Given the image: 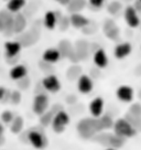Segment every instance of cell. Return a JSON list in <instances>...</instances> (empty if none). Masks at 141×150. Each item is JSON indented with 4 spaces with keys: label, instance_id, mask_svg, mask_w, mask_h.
I'll return each instance as SVG.
<instances>
[{
    "label": "cell",
    "instance_id": "cell-1",
    "mask_svg": "<svg viewBox=\"0 0 141 150\" xmlns=\"http://www.w3.org/2000/svg\"><path fill=\"white\" fill-rule=\"evenodd\" d=\"M103 130L99 117L84 118L77 124V131L80 136L84 139H90Z\"/></svg>",
    "mask_w": 141,
    "mask_h": 150
},
{
    "label": "cell",
    "instance_id": "cell-26",
    "mask_svg": "<svg viewBox=\"0 0 141 150\" xmlns=\"http://www.w3.org/2000/svg\"><path fill=\"white\" fill-rule=\"evenodd\" d=\"M80 72H82V69L80 66H72L67 71V77L70 81H74L80 76Z\"/></svg>",
    "mask_w": 141,
    "mask_h": 150
},
{
    "label": "cell",
    "instance_id": "cell-18",
    "mask_svg": "<svg viewBox=\"0 0 141 150\" xmlns=\"http://www.w3.org/2000/svg\"><path fill=\"white\" fill-rule=\"evenodd\" d=\"M62 109H63V107H62L61 105L56 104V105H54V107L52 108L50 112H43L42 115H40V116H41V118H40V122H41V124H42L43 126H47V125H50V124L52 122V119H53V117H54V115H55L57 112L62 110Z\"/></svg>",
    "mask_w": 141,
    "mask_h": 150
},
{
    "label": "cell",
    "instance_id": "cell-17",
    "mask_svg": "<svg viewBox=\"0 0 141 150\" xmlns=\"http://www.w3.org/2000/svg\"><path fill=\"white\" fill-rule=\"evenodd\" d=\"M28 74V70H27V67L22 64H17V65H14L9 72V75L10 77H11V80H14V81H19L21 79H23Z\"/></svg>",
    "mask_w": 141,
    "mask_h": 150
},
{
    "label": "cell",
    "instance_id": "cell-27",
    "mask_svg": "<svg viewBox=\"0 0 141 150\" xmlns=\"http://www.w3.org/2000/svg\"><path fill=\"white\" fill-rule=\"evenodd\" d=\"M99 120H100V125H102L103 130L104 129H109V128H111L114 126L113 119L109 117V116H107V115L99 117Z\"/></svg>",
    "mask_w": 141,
    "mask_h": 150
},
{
    "label": "cell",
    "instance_id": "cell-2",
    "mask_svg": "<svg viewBox=\"0 0 141 150\" xmlns=\"http://www.w3.org/2000/svg\"><path fill=\"white\" fill-rule=\"evenodd\" d=\"M114 130L115 134L123 138H131L136 136L137 130L126 120V118H120L114 124Z\"/></svg>",
    "mask_w": 141,
    "mask_h": 150
},
{
    "label": "cell",
    "instance_id": "cell-28",
    "mask_svg": "<svg viewBox=\"0 0 141 150\" xmlns=\"http://www.w3.org/2000/svg\"><path fill=\"white\" fill-rule=\"evenodd\" d=\"M109 137H110V134H99L94 137V140L103 146H109Z\"/></svg>",
    "mask_w": 141,
    "mask_h": 150
},
{
    "label": "cell",
    "instance_id": "cell-24",
    "mask_svg": "<svg viewBox=\"0 0 141 150\" xmlns=\"http://www.w3.org/2000/svg\"><path fill=\"white\" fill-rule=\"evenodd\" d=\"M125 118H126V120H127L137 131H141V117L132 116V115H130V114L128 112Z\"/></svg>",
    "mask_w": 141,
    "mask_h": 150
},
{
    "label": "cell",
    "instance_id": "cell-14",
    "mask_svg": "<svg viewBox=\"0 0 141 150\" xmlns=\"http://www.w3.org/2000/svg\"><path fill=\"white\" fill-rule=\"evenodd\" d=\"M12 28H13V33H22L27 28V19L23 14L20 12L13 14V23H12Z\"/></svg>",
    "mask_w": 141,
    "mask_h": 150
},
{
    "label": "cell",
    "instance_id": "cell-44",
    "mask_svg": "<svg viewBox=\"0 0 141 150\" xmlns=\"http://www.w3.org/2000/svg\"><path fill=\"white\" fill-rule=\"evenodd\" d=\"M137 1H139V2H140V4H141V0H137Z\"/></svg>",
    "mask_w": 141,
    "mask_h": 150
},
{
    "label": "cell",
    "instance_id": "cell-32",
    "mask_svg": "<svg viewBox=\"0 0 141 150\" xmlns=\"http://www.w3.org/2000/svg\"><path fill=\"white\" fill-rule=\"evenodd\" d=\"M13 119V114L10 110H5L1 112V122L5 124H10Z\"/></svg>",
    "mask_w": 141,
    "mask_h": 150
},
{
    "label": "cell",
    "instance_id": "cell-20",
    "mask_svg": "<svg viewBox=\"0 0 141 150\" xmlns=\"http://www.w3.org/2000/svg\"><path fill=\"white\" fill-rule=\"evenodd\" d=\"M27 5V0H8L7 1V10L11 13H18L23 9Z\"/></svg>",
    "mask_w": 141,
    "mask_h": 150
},
{
    "label": "cell",
    "instance_id": "cell-23",
    "mask_svg": "<svg viewBox=\"0 0 141 150\" xmlns=\"http://www.w3.org/2000/svg\"><path fill=\"white\" fill-rule=\"evenodd\" d=\"M11 126H10V129L13 134H19L20 131L22 130L23 128V118L20 117V116H17V117H13L12 122H10Z\"/></svg>",
    "mask_w": 141,
    "mask_h": 150
},
{
    "label": "cell",
    "instance_id": "cell-42",
    "mask_svg": "<svg viewBox=\"0 0 141 150\" xmlns=\"http://www.w3.org/2000/svg\"><path fill=\"white\" fill-rule=\"evenodd\" d=\"M139 97H140V99H141V89L139 91Z\"/></svg>",
    "mask_w": 141,
    "mask_h": 150
},
{
    "label": "cell",
    "instance_id": "cell-16",
    "mask_svg": "<svg viewBox=\"0 0 141 150\" xmlns=\"http://www.w3.org/2000/svg\"><path fill=\"white\" fill-rule=\"evenodd\" d=\"M59 16L56 12L54 11H47V13L44 14V19H43V24L47 30H54L56 24L59 23Z\"/></svg>",
    "mask_w": 141,
    "mask_h": 150
},
{
    "label": "cell",
    "instance_id": "cell-10",
    "mask_svg": "<svg viewBox=\"0 0 141 150\" xmlns=\"http://www.w3.org/2000/svg\"><path fill=\"white\" fill-rule=\"evenodd\" d=\"M77 80H78L77 87L82 94H88L93 91L94 84H93V81L88 75H80Z\"/></svg>",
    "mask_w": 141,
    "mask_h": 150
},
{
    "label": "cell",
    "instance_id": "cell-31",
    "mask_svg": "<svg viewBox=\"0 0 141 150\" xmlns=\"http://www.w3.org/2000/svg\"><path fill=\"white\" fill-rule=\"evenodd\" d=\"M105 34H106L109 39L115 40V39H117V38L119 37V29L117 28V25H115V27L110 28L109 30H107V31H105Z\"/></svg>",
    "mask_w": 141,
    "mask_h": 150
},
{
    "label": "cell",
    "instance_id": "cell-34",
    "mask_svg": "<svg viewBox=\"0 0 141 150\" xmlns=\"http://www.w3.org/2000/svg\"><path fill=\"white\" fill-rule=\"evenodd\" d=\"M90 5L93 7V8H96V9H99L102 8L105 4V0H88Z\"/></svg>",
    "mask_w": 141,
    "mask_h": 150
},
{
    "label": "cell",
    "instance_id": "cell-37",
    "mask_svg": "<svg viewBox=\"0 0 141 150\" xmlns=\"http://www.w3.org/2000/svg\"><path fill=\"white\" fill-rule=\"evenodd\" d=\"M6 93H7V91L5 89V87H1V86H0V100L4 99Z\"/></svg>",
    "mask_w": 141,
    "mask_h": 150
},
{
    "label": "cell",
    "instance_id": "cell-43",
    "mask_svg": "<svg viewBox=\"0 0 141 150\" xmlns=\"http://www.w3.org/2000/svg\"><path fill=\"white\" fill-rule=\"evenodd\" d=\"M106 150H116L115 148H108V149H106Z\"/></svg>",
    "mask_w": 141,
    "mask_h": 150
},
{
    "label": "cell",
    "instance_id": "cell-15",
    "mask_svg": "<svg viewBox=\"0 0 141 150\" xmlns=\"http://www.w3.org/2000/svg\"><path fill=\"white\" fill-rule=\"evenodd\" d=\"M60 59H61V53L59 51V49H55V47L47 49L42 54L43 61L47 62V63H50V64L56 63Z\"/></svg>",
    "mask_w": 141,
    "mask_h": 150
},
{
    "label": "cell",
    "instance_id": "cell-9",
    "mask_svg": "<svg viewBox=\"0 0 141 150\" xmlns=\"http://www.w3.org/2000/svg\"><path fill=\"white\" fill-rule=\"evenodd\" d=\"M68 20H70V23L76 29L86 28L90 24V20L86 18L84 14L80 13V12H73V13H70Z\"/></svg>",
    "mask_w": 141,
    "mask_h": 150
},
{
    "label": "cell",
    "instance_id": "cell-5",
    "mask_svg": "<svg viewBox=\"0 0 141 150\" xmlns=\"http://www.w3.org/2000/svg\"><path fill=\"white\" fill-rule=\"evenodd\" d=\"M123 17H125V20L130 28H138L140 25L141 20L139 18V14L132 6H127L125 8Z\"/></svg>",
    "mask_w": 141,
    "mask_h": 150
},
{
    "label": "cell",
    "instance_id": "cell-19",
    "mask_svg": "<svg viewBox=\"0 0 141 150\" xmlns=\"http://www.w3.org/2000/svg\"><path fill=\"white\" fill-rule=\"evenodd\" d=\"M90 110L94 117H100L104 110V100L100 97H96L92 100L90 105Z\"/></svg>",
    "mask_w": 141,
    "mask_h": 150
},
{
    "label": "cell",
    "instance_id": "cell-25",
    "mask_svg": "<svg viewBox=\"0 0 141 150\" xmlns=\"http://www.w3.org/2000/svg\"><path fill=\"white\" fill-rule=\"evenodd\" d=\"M59 51L61 53V57H68L73 49H72V45L67 41H62L60 42V45H59Z\"/></svg>",
    "mask_w": 141,
    "mask_h": 150
},
{
    "label": "cell",
    "instance_id": "cell-36",
    "mask_svg": "<svg viewBox=\"0 0 141 150\" xmlns=\"http://www.w3.org/2000/svg\"><path fill=\"white\" fill-rule=\"evenodd\" d=\"M132 7L137 10V12H141V4L139 1H136V4L132 6Z\"/></svg>",
    "mask_w": 141,
    "mask_h": 150
},
{
    "label": "cell",
    "instance_id": "cell-38",
    "mask_svg": "<svg viewBox=\"0 0 141 150\" xmlns=\"http://www.w3.org/2000/svg\"><path fill=\"white\" fill-rule=\"evenodd\" d=\"M76 102V97L74 96V95H72V96H68L67 97V103L68 104H73Z\"/></svg>",
    "mask_w": 141,
    "mask_h": 150
},
{
    "label": "cell",
    "instance_id": "cell-21",
    "mask_svg": "<svg viewBox=\"0 0 141 150\" xmlns=\"http://www.w3.org/2000/svg\"><path fill=\"white\" fill-rule=\"evenodd\" d=\"M85 5H86L85 0H70V2L67 4L66 7L68 11L73 13V12H80V10H83Z\"/></svg>",
    "mask_w": 141,
    "mask_h": 150
},
{
    "label": "cell",
    "instance_id": "cell-11",
    "mask_svg": "<svg viewBox=\"0 0 141 150\" xmlns=\"http://www.w3.org/2000/svg\"><path fill=\"white\" fill-rule=\"evenodd\" d=\"M132 51V47L129 42H122L119 43L116 45L115 50H114V54H115V57L118 59V60H122L125 57H127Z\"/></svg>",
    "mask_w": 141,
    "mask_h": 150
},
{
    "label": "cell",
    "instance_id": "cell-22",
    "mask_svg": "<svg viewBox=\"0 0 141 150\" xmlns=\"http://www.w3.org/2000/svg\"><path fill=\"white\" fill-rule=\"evenodd\" d=\"M125 139L126 138H123L121 136H118L116 134H110V137H109V146L111 148H115V149L120 148V147H122V146L125 145Z\"/></svg>",
    "mask_w": 141,
    "mask_h": 150
},
{
    "label": "cell",
    "instance_id": "cell-3",
    "mask_svg": "<svg viewBox=\"0 0 141 150\" xmlns=\"http://www.w3.org/2000/svg\"><path fill=\"white\" fill-rule=\"evenodd\" d=\"M68 122H70V116L67 115V112H65L62 109L54 115L51 124L53 127V130L57 134H61L64 131L65 127L68 125Z\"/></svg>",
    "mask_w": 141,
    "mask_h": 150
},
{
    "label": "cell",
    "instance_id": "cell-35",
    "mask_svg": "<svg viewBox=\"0 0 141 150\" xmlns=\"http://www.w3.org/2000/svg\"><path fill=\"white\" fill-rule=\"evenodd\" d=\"M18 85H19L22 89H27L29 87V85H30V81H29V79L25 76V77L18 81Z\"/></svg>",
    "mask_w": 141,
    "mask_h": 150
},
{
    "label": "cell",
    "instance_id": "cell-12",
    "mask_svg": "<svg viewBox=\"0 0 141 150\" xmlns=\"http://www.w3.org/2000/svg\"><path fill=\"white\" fill-rule=\"evenodd\" d=\"M117 97L123 103H130L133 98V89L128 85H121L117 89Z\"/></svg>",
    "mask_w": 141,
    "mask_h": 150
},
{
    "label": "cell",
    "instance_id": "cell-39",
    "mask_svg": "<svg viewBox=\"0 0 141 150\" xmlns=\"http://www.w3.org/2000/svg\"><path fill=\"white\" fill-rule=\"evenodd\" d=\"M55 1H57L62 6H67V4L70 2V0H55Z\"/></svg>",
    "mask_w": 141,
    "mask_h": 150
},
{
    "label": "cell",
    "instance_id": "cell-7",
    "mask_svg": "<svg viewBox=\"0 0 141 150\" xmlns=\"http://www.w3.org/2000/svg\"><path fill=\"white\" fill-rule=\"evenodd\" d=\"M42 86L43 88L51 92V93H57L61 89V83L55 75L50 74L45 76L42 80Z\"/></svg>",
    "mask_w": 141,
    "mask_h": 150
},
{
    "label": "cell",
    "instance_id": "cell-29",
    "mask_svg": "<svg viewBox=\"0 0 141 150\" xmlns=\"http://www.w3.org/2000/svg\"><path fill=\"white\" fill-rule=\"evenodd\" d=\"M129 114L132 115V116L141 117V104L139 103L132 104L131 106L129 107Z\"/></svg>",
    "mask_w": 141,
    "mask_h": 150
},
{
    "label": "cell",
    "instance_id": "cell-40",
    "mask_svg": "<svg viewBox=\"0 0 141 150\" xmlns=\"http://www.w3.org/2000/svg\"><path fill=\"white\" fill-rule=\"evenodd\" d=\"M4 131H5V128H4V125L0 122V137L4 135Z\"/></svg>",
    "mask_w": 141,
    "mask_h": 150
},
{
    "label": "cell",
    "instance_id": "cell-6",
    "mask_svg": "<svg viewBox=\"0 0 141 150\" xmlns=\"http://www.w3.org/2000/svg\"><path fill=\"white\" fill-rule=\"evenodd\" d=\"M47 107H49V97L47 95L43 93L35 95L32 105L33 112L37 115H42L43 112H45Z\"/></svg>",
    "mask_w": 141,
    "mask_h": 150
},
{
    "label": "cell",
    "instance_id": "cell-30",
    "mask_svg": "<svg viewBox=\"0 0 141 150\" xmlns=\"http://www.w3.org/2000/svg\"><path fill=\"white\" fill-rule=\"evenodd\" d=\"M122 6L121 4L119 2V1H113V2H110V5L108 6V12L111 14H115L119 12L120 10H121Z\"/></svg>",
    "mask_w": 141,
    "mask_h": 150
},
{
    "label": "cell",
    "instance_id": "cell-4",
    "mask_svg": "<svg viewBox=\"0 0 141 150\" xmlns=\"http://www.w3.org/2000/svg\"><path fill=\"white\" fill-rule=\"evenodd\" d=\"M28 140L37 149H43L47 145V139L42 131L31 130L28 132Z\"/></svg>",
    "mask_w": 141,
    "mask_h": 150
},
{
    "label": "cell",
    "instance_id": "cell-13",
    "mask_svg": "<svg viewBox=\"0 0 141 150\" xmlns=\"http://www.w3.org/2000/svg\"><path fill=\"white\" fill-rule=\"evenodd\" d=\"M93 60H94L95 65L99 69H105L108 65V56L106 54V52L104 51V49H100V47L94 52Z\"/></svg>",
    "mask_w": 141,
    "mask_h": 150
},
{
    "label": "cell",
    "instance_id": "cell-33",
    "mask_svg": "<svg viewBox=\"0 0 141 150\" xmlns=\"http://www.w3.org/2000/svg\"><path fill=\"white\" fill-rule=\"evenodd\" d=\"M10 102L12 104H19L20 102H21V94H20V92H18V91H13L12 93H11V95H10Z\"/></svg>",
    "mask_w": 141,
    "mask_h": 150
},
{
    "label": "cell",
    "instance_id": "cell-45",
    "mask_svg": "<svg viewBox=\"0 0 141 150\" xmlns=\"http://www.w3.org/2000/svg\"><path fill=\"white\" fill-rule=\"evenodd\" d=\"M6 1H8V0H6Z\"/></svg>",
    "mask_w": 141,
    "mask_h": 150
},
{
    "label": "cell",
    "instance_id": "cell-41",
    "mask_svg": "<svg viewBox=\"0 0 141 150\" xmlns=\"http://www.w3.org/2000/svg\"><path fill=\"white\" fill-rule=\"evenodd\" d=\"M4 30V22H2V20L0 18V31H2Z\"/></svg>",
    "mask_w": 141,
    "mask_h": 150
},
{
    "label": "cell",
    "instance_id": "cell-8",
    "mask_svg": "<svg viewBox=\"0 0 141 150\" xmlns=\"http://www.w3.org/2000/svg\"><path fill=\"white\" fill-rule=\"evenodd\" d=\"M22 45L19 41H6L5 42V56L7 59L16 57L19 55Z\"/></svg>",
    "mask_w": 141,
    "mask_h": 150
}]
</instances>
